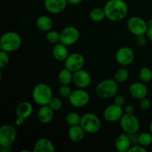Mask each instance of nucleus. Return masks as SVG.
<instances>
[{"label": "nucleus", "mask_w": 152, "mask_h": 152, "mask_svg": "<svg viewBox=\"0 0 152 152\" xmlns=\"http://www.w3.org/2000/svg\"><path fill=\"white\" fill-rule=\"evenodd\" d=\"M80 34L74 26H67L60 31V42L66 46H72L78 42Z\"/></svg>", "instance_id": "nucleus-10"}, {"label": "nucleus", "mask_w": 152, "mask_h": 152, "mask_svg": "<svg viewBox=\"0 0 152 152\" xmlns=\"http://www.w3.org/2000/svg\"><path fill=\"white\" fill-rule=\"evenodd\" d=\"M22 38L18 33L7 31L2 34L0 39V48L1 50L13 53L16 51L22 45Z\"/></svg>", "instance_id": "nucleus-4"}, {"label": "nucleus", "mask_w": 152, "mask_h": 152, "mask_svg": "<svg viewBox=\"0 0 152 152\" xmlns=\"http://www.w3.org/2000/svg\"><path fill=\"white\" fill-rule=\"evenodd\" d=\"M138 144L144 147L152 145V134L149 132H142L138 134Z\"/></svg>", "instance_id": "nucleus-29"}, {"label": "nucleus", "mask_w": 152, "mask_h": 152, "mask_svg": "<svg viewBox=\"0 0 152 152\" xmlns=\"http://www.w3.org/2000/svg\"><path fill=\"white\" fill-rule=\"evenodd\" d=\"M85 64L86 59L84 56L80 53H73L69 54L64 62L65 68L73 73L83 69Z\"/></svg>", "instance_id": "nucleus-11"}, {"label": "nucleus", "mask_w": 152, "mask_h": 152, "mask_svg": "<svg viewBox=\"0 0 152 152\" xmlns=\"http://www.w3.org/2000/svg\"><path fill=\"white\" fill-rule=\"evenodd\" d=\"M53 117L54 111L48 105L40 106L37 112V119L41 124H49L53 120Z\"/></svg>", "instance_id": "nucleus-17"}, {"label": "nucleus", "mask_w": 152, "mask_h": 152, "mask_svg": "<svg viewBox=\"0 0 152 152\" xmlns=\"http://www.w3.org/2000/svg\"><path fill=\"white\" fill-rule=\"evenodd\" d=\"M95 91L96 95L101 99H111L118 92V83L114 78L105 79L98 83Z\"/></svg>", "instance_id": "nucleus-3"}, {"label": "nucleus", "mask_w": 152, "mask_h": 152, "mask_svg": "<svg viewBox=\"0 0 152 152\" xmlns=\"http://www.w3.org/2000/svg\"><path fill=\"white\" fill-rule=\"evenodd\" d=\"M129 71L126 68H121L116 71L114 79L118 83H123L127 81L129 78Z\"/></svg>", "instance_id": "nucleus-27"}, {"label": "nucleus", "mask_w": 152, "mask_h": 152, "mask_svg": "<svg viewBox=\"0 0 152 152\" xmlns=\"http://www.w3.org/2000/svg\"><path fill=\"white\" fill-rule=\"evenodd\" d=\"M129 93L134 99L140 100L148 96V89L145 83L134 82L129 86Z\"/></svg>", "instance_id": "nucleus-15"}, {"label": "nucleus", "mask_w": 152, "mask_h": 152, "mask_svg": "<svg viewBox=\"0 0 152 152\" xmlns=\"http://www.w3.org/2000/svg\"><path fill=\"white\" fill-rule=\"evenodd\" d=\"M34 111V107L32 104L28 101H22L16 108V117H22L24 119H28L32 114Z\"/></svg>", "instance_id": "nucleus-21"}, {"label": "nucleus", "mask_w": 152, "mask_h": 152, "mask_svg": "<svg viewBox=\"0 0 152 152\" xmlns=\"http://www.w3.org/2000/svg\"><path fill=\"white\" fill-rule=\"evenodd\" d=\"M85 134H86V132L80 125L70 126L69 129H68V138L73 142L78 143V142H82L84 139Z\"/></svg>", "instance_id": "nucleus-19"}, {"label": "nucleus", "mask_w": 152, "mask_h": 152, "mask_svg": "<svg viewBox=\"0 0 152 152\" xmlns=\"http://www.w3.org/2000/svg\"><path fill=\"white\" fill-rule=\"evenodd\" d=\"M55 151L54 144L51 140L45 137L39 139L35 142L33 148L34 152H54Z\"/></svg>", "instance_id": "nucleus-18"}, {"label": "nucleus", "mask_w": 152, "mask_h": 152, "mask_svg": "<svg viewBox=\"0 0 152 152\" xmlns=\"http://www.w3.org/2000/svg\"><path fill=\"white\" fill-rule=\"evenodd\" d=\"M127 28L131 34L136 37L145 35L148 29L147 21L138 16H133L129 18L127 22Z\"/></svg>", "instance_id": "nucleus-7"}, {"label": "nucleus", "mask_w": 152, "mask_h": 152, "mask_svg": "<svg viewBox=\"0 0 152 152\" xmlns=\"http://www.w3.org/2000/svg\"><path fill=\"white\" fill-rule=\"evenodd\" d=\"M68 0H44V6L48 12L52 14H59L66 9Z\"/></svg>", "instance_id": "nucleus-16"}, {"label": "nucleus", "mask_w": 152, "mask_h": 152, "mask_svg": "<svg viewBox=\"0 0 152 152\" xmlns=\"http://www.w3.org/2000/svg\"><path fill=\"white\" fill-rule=\"evenodd\" d=\"M140 107L143 111H148L151 107V100L148 97L142 98L140 100Z\"/></svg>", "instance_id": "nucleus-34"}, {"label": "nucleus", "mask_w": 152, "mask_h": 152, "mask_svg": "<svg viewBox=\"0 0 152 152\" xmlns=\"http://www.w3.org/2000/svg\"><path fill=\"white\" fill-rule=\"evenodd\" d=\"M147 25H148V28H152V18L147 21Z\"/></svg>", "instance_id": "nucleus-44"}, {"label": "nucleus", "mask_w": 152, "mask_h": 152, "mask_svg": "<svg viewBox=\"0 0 152 152\" xmlns=\"http://www.w3.org/2000/svg\"><path fill=\"white\" fill-rule=\"evenodd\" d=\"M123 108L117 104L108 105L103 111V118L108 123H115L120 121L123 115Z\"/></svg>", "instance_id": "nucleus-13"}, {"label": "nucleus", "mask_w": 152, "mask_h": 152, "mask_svg": "<svg viewBox=\"0 0 152 152\" xmlns=\"http://www.w3.org/2000/svg\"><path fill=\"white\" fill-rule=\"evenodd\" d=\"M114 103L123 107V105H125V103H126V98H125L124 96H123V95L121 94L116 95V96H114Z\"/></svg>", "instance_id": "nucleus-36"}, {"label": "nucleus", "mask_w": 152, "mask_h": 152, "mask_svg": "<svg viewBox=\"0 0 152 152\" xmlns=\"http://www.w3.org/2000/svg\"><path fill=\"white\" fill-rule=\"evenodd\" d=\"M83 1V0H68V4H73V5H77V4H80Z\"/></svg>", "instance_id": "nucleus-41"}, {"label": "nucleus", "mask_w": 152, "mask_h": 152, "mask_svg": "<svg viewBox=\"0 0 152 152\" xmlns=\"http://www.w3.org/2000/svg\"><path fill=\"white\" fill-rule=\"evenodd\" d=\"M115 59L117 63L122 66H128L134 59V52L129 47H122L117 50Z\"/></svg>", "instance_id": "nucleus-12"}, {"label": "nucleus", "mask_w": 152, "mask_h": 152, "mask_svg": "<svg viewBox=\"0 0 152 152\" xmlns=\"http://www.w3.org/2000/svg\"><path fill=\"white\" fill-rule=\"evenodd\" d=\"M122 130L126 134L137 133L140 127V123L137 117L134 114H125L120 120Z\"/></svg>", "instance_id": "nucleus-9"}, {"label": "nucleus", "mask_w": 152, "mask_h": 152, "mask_svg": "<svg viewBox=\"0 0 152 152\" xmlns=\"http://www.w3.org/2000/svg\"><path fill=\"white\" fill-rule=\"evenodd\" d=\"M9 53L1 50L0 52V68L1 69L6 68L10 62V57H9Z\"/></svg>", "instance_id": "nucleus-32"}, {"label": "nucleus", "mask_w": 152, "mask_h": 152, "mask_svg": "<svg viewBox=\"0 0 152 152\" xmlns=\"http://www.w3.org/2000/svg\"><path fill=\"white\" fill-rule=\"evenodd\" d=\"M48 105L54 111H59L62 108V102L59 98L53 97L50 99Z\"/></svg>", "instance_id": "nucleus-33"}, {"label": "nucleus", "mask_w": 152, "mask_h": 152, "mask_svg": "<svg viewBox=\"0 0 152 152\" xmlns=\"http://www.w3.org/2000/svg\"><path fill=\"white\" fill-rule=\"evenodd\" d=\"M147 149L142 145L140 144H136L131 146L130 149L129 150V152H146Z\"/></svg>", "instance_id": "nucleus-37"}, {"label": "nucleus", "mask_w": 152, "mask_h": 152, "mask_svg": "<svg viewBox=\"0 0 152 152\" xmlns=\"http://www.w3.org/2000/svg\"><path fill=\"white\" fill-rule=\"evenodd\" d=\"M32 98L36 104L39 106L48 105L53 98V91L49 85L39 83L36 85L32 91Z\"/></svg>", "instance_id": "nucleus-2"}, {"label": "nucleus", "mask_w": 152, "mask_h": 152, "mask_svg": "<svg viewBox=\"0 0 152 152\" xmlns=\"http://www.w3.org/2000/svg\"><path fill=\"white\" fill-rule=\"evenodd\" d=\"M91 82V76L86 70L81 69L73 73V83L78 88H87Z\"/></svg>", "instance_id": "nucleus-14"}, {"label": "nucleus", "mask_w": 152, "mask_h": 152, "mask_svg": "<svg viewBox=\"0 0 152 152\" xmlns=\"http://www.w3.org/2000/svg\"><path fill=\"white\" fill-rule=\"evenodd\" d=\"M25 119L22 118V117H16V120H15V125H16L17 127H22L25 124Z\"/></svg>", "instance_id": "nucleus-40"}, {"label": "nucleus", "mask_w": 152, "mask_h": 152, "mask_svg": "<svg viewBox=\"0 0 152 152\" xmlns=\"http://www.w3.org/2000/svg\"><path fill=\"white\" fill-rule=\"evenodd\" d=\"M52 55L53 58L58 62H65L69 55L68 46L65 45L61 42L53 45V48H52Z\"/></svg>", "instance_id": "nucleus-20"}, {"label": "nucleus", "mask_w": 152, "mask_h": 152, "mask_svg": "<svg viewBox=\"0 0 152 152\" xmlns=\"http://www.w3.org/2000/svg\"><path fill=\"white\" fill-rule=\"evenodd\" d=\"M90 94L83 88H78L72 91L68 97V101L71 106L80 108L86 106L90 102Z\"/></svg>", "instance_id": "nucleus-8"}, {"label": "nucleus", "mask_w": 152, "mask_h": 152, "mask_svg": "<svg viewBox=\"0 0 152 152\" xmlns=\"http://www.w3.org/2000/svg\"><path fill=\"white\" fill-rule=\"evenodd\" d=\"M20 152H30V151L29 150H22V151H21Z\"/></svg>", "instance_id": "nucleus-46"}, {"label": "nucleus", "mask_w": 152, "mask_h": 152, "mask_svg": "<svg viewBox=\"0 0 152 152\" xmlns=\"http://www.w3.org/2000/svg\"><path fill=\"white\" fill-rule=\"evenodd\" d=\"M128 135H129V139L132 142V145L138 144V134H137V133L128 134Z\"/></svg>", "instance_id": "nucleus-38"}, {"label": "nucleus", "mask_w": 152, "mask_h": 152, "mask_svg": "<svg viewBox=\"0 0 152 152\" xmlns=\"http://www.w3.org/2000/svg\"><path fill=\"white\" fill-rule=\"evenodd\" d=\"M148 131H149L150 133L152 134V120L150 122L149 126H148Z\"/></svg>", "instance_id": "nucleus-45"}, {"label": "nucleus", "mask_w": 152, "mask_h": 152, "mask_svg": "<svg viewBox=\"0 0 152 152\" xmlns=\"http://www.w3.org/2000/svg\"><path fill=\"white\" fill-rule=\"evenodd\" d=\"M71 92H72V90H71L69 85H61L60 87L58 89V93L63 98H68V99Z\"/></svg>", "instance_id": "nucleus-31"}, {"label": "nucleus", "mask_w": 152, "mask_h": 152, "mask_svg": "<svg viewBox=\"0 0 152 152\" xmlns=\"http://www.w3.org/2000/svg\"><path fill=\"white\" fill-rule=\"evenodd\" d=\"M36 25L39 30L44 31V32H48V31L52 30V28L53 26V22L51 18L49 17L48 16L42 15L37 19Z\"/></svg>", "instance_id": "nucleus-23"}, {"label": "nucleus", "mask_w": 152, "mask_h": 152, "mask_svg": "<svg viewBox=\"0 0 152 152\" xmlns=\"http://www.w3.org/2000/svg\"><path fill=\"white\" fill-rule=\"evenodd\" d=\"M135 111V108L132 104H129L125 107V112L126 114H134Z\"/></svg>", "instance_id": "nucleus-39"}, {"label": "nucleus", "mask_w": 152, "mask_h": 152, "mask_svg": "<svg viewBox=\"0 0 152 152\" xmlns=\"http://www.w3.org/2000/svg\"><path fill=\"white\" fill-rule=\"evenodd\" d=\"M148 40V39L146 37V35H140L137 37L136 42L140 47H144L145 45H146Z\"/></svg>", "instance_id": "nucleus-35"}, {"label": "nucleus", "mask_w": 152, "mask_h": 152, "mask_svg": "<svg viewBox=\"0 0 152 152\" xmlns=\"http://www.w3.org/2000/svg\"><path fill=\"white\" fill-rule=\"evenodd\" d=\"M132 146L128 134H121L118 135L115 140V148L119 152H129Z\"/></svg>", "instance_id": "nucleus-22"}, {"label": "nucleus", "mask_w": 152, "mask_h": 152, "mask_svg": "<svg viewBox=\"0 0 152 152\" xmlns=\"http://www.w3.org/2000/svg\"><path fill=\"white\" fill-rule=\"evenodd\" d=\"M58 81L61 85H70L73 83V72L63 68L58 74Z\"/></svg>", "instance_id": "nucleus-24"}, {"label": "nucleus", "mask_w": 152, "mask_h": 152, "mask_svg": "<svg viewBox=\"0 0 152 152\" xmlns=\"http://www.w3.org/2000/svg\"><path fill=\"white\" fill-rule=\"evenodd\" d=\"M17 137L16 128L10 124H4L0 128V146L11 147Z\"/></svg>", "instance_id": "nucleus-6"}, {"label": "nucleus", "mask_w": 152, "mask_h": 152, "mask_svg": "<svg viewBox=\"0 0 152 152\" xmlns=\"http://www.w3.org/2000/svg\"><path fill=\"white\" fill-rule=\"evenodd\" d=\"M80 126L86 133L96 134L101 129L102 123L99 117L94 113H86L82 116Z\"/></svg>", "instance_id": "nucleus-5"}, {"label": "nucleus", "mask_w": 152, "mask_h": 152, "mask_svg": "<svg viewBox=\"0 0 152 152\" xmlns=\"http://www.w3.org/2000/svg\"><path fill=\"white\" fill-rule=\"evenodd\" d=\"M45 39L48 43L56 45L60 42V32L55 30H50L48 31L45 35Z\"/></svg>", "instance_id": "nucleus-30"}, {"label": "nucleus", "mask_w": 152, "mask_h": 152, "mask_svg": "<svg viewBox=\"0 0 152 152\" xmlns=\"http://www.w3.org/2000/svg\"><path fill=\"white\" fill-rule=\"evenodd\" d=\"M81 118L82 116L79 113L75 112V111H71L65 116V121H66L67 124L69 125L70 126H76V125L80 124Z\"/></svg>", "instance_id": "nucleus-26"}, {"label": "nucleus", "mask_w": 152, "mask_h": 152, "mask_svg": "<svg viewBox=\"0 0 152 152\" xmlns=\"http://www.w3.org/2000/svg\"><path fill=\"white\" fill-rule=\"evenodd\" d=\"M89 17L91 20L94 22H100L103 20L105 18H106L105 16V12L104 10V8L101 7H94L92 9L89 13Z\"/></svg>", "instance_id": "nucleus-25"}, {"label": "nucleus", "mask_w": 152, "mask_h": 152, "mask_svg": "<svg viewBox=\"0 0 152 152\" xmlns=\"http://www.w3.org/2000/svg\"><path fill=\"white\" fill-rule=\"evenodd\" d=\"M145 35H146V37H148V40L152 42V28H148V31H147V33Z\"/></svg>", "instance_id": "nucleus-42"}, {"label": "nucleus", "mask_w": 152, "mask_h": 152, "mask_svg": "<svg viewBox=\"0 0 152 152\" xmlns=\"http://www.w3.org/2000/svg\"><path fill=\"white\" fill-rule=\"evenodd\" d=\"M106 18L112 22H120L129 13V7L124 0H108L104 5Z\"/></svg>", "instance_id": "nucleus-1"}, {"label": "nucleus", "mask_w": 152, "mask_h": 152, "mask_svg": "<svg viewBox=\"0 0 152 152\" xmlns=\"http://www.w3.org/2000/svg\"><path fill=\"white\" fill-rule=\"evenodd\" d=\"M139 78L142 83H149L152 80V71L148 67H142L139 71Z\"/></svg>", "instance_id": "nucleus-28"}, {"label": "nucleus", "mask_w": 152, "mask_h": 152, "mask_svg": "<svg viewBox=\"0 0 152 152\" xmlns=\"http://www.w3.org/2000/svg\"><path fill=\"white\" fill-rule=\"evenodd\" d=\"M11 147H3V146H1V148H0V151L1 152H9L11 151Z\"/></svg>", "instance_id": "nucleus-43"}]
</instances>
